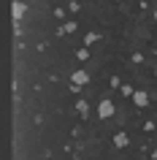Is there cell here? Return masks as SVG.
Returning a JSON list of instances; mask_svg holds the SVG:
<instances>
[{
    "mask_svg": "<svg viewBox=\"0 0 157 160\" xmlns=\"http://www.w3.org/2000/svg\"><path fill=\"white\" fill-rule=\"evenodd\" d=\"M114 103H111V101H100L98 103V117L100 119H111V117H114Z\"/></svg>",
    "mask_w": 157,
    "mask_h": 160,
    "instance_id": "6da1fadb",
    "label": "cell"
},
{
    "mask_svg": "<svg viewBox=\"0 0 157 160\" xmlns=\"http://www.w3.org/2000/svg\"><path fill=\"white\" fill-rule=\"evenodd\" d=\"M71 82H73V90H79V87H84L90 82V76H87V71H76V73L71 76Z\"/></svg>",
    "mask_w": 157,
    "mask_h": 160,
    "instance_id": "7a4b0ae2",
    "label": "cell"
},
{
    "mask_svg": "<svg viewBox=\"0 0 157 160\" xmlns=\"http://www.w3.org/2000/svg\"><path fill=\"white\" fill-rule=\"evenodd\" d=\"M25 3H19V0H14V3H11V14H14V19H17V22H22V17H25Z\"/></svg>",
    "mask_w": 157,
    "mask_h": 160,
    "instance_id": "3957f363",
    "label": "cell"
},
{
    "mask_svg": "<svg viewBox=\"0 0 157 160\" xmlns=\"http://www.w3.org/2000/svg\"><path fill=\"white\" fill-rule=\"evenodd\" d=\"M133 103L138 109H144V106H149V95L146 92H133Z\"/></svg>",
    "mask_w": 157,
    "mask_h": 160,
    "instance_id": "277c9868",
    "label": "cell"
},
{
    "mask_svg": "<svg viewBox=\"0 0 157 160\" xmlns=\"http://www.w3.org/2000/svg\"><path fill=\"white\" fill-rule=\"evenodd\" d=\"M127 144H130L127 133H116V136H114V147H116V149H122V147H127Z\"/></svg>",
    "mask_w": 157,
    "mask_h": 160,
    "instance_id": "5b68a950",
    "label": "cell"
},
{
    "mask_svg": "<svg viewBox=\"0 0 157 160\" xmlns=\"http://www.w3.org/2000/svg\"><path fill=\"white\" fill-rule=\"evenodd\" d=\"M76 111H79L81 117H87V114H90V106H87V101H79V103H76Z\"/></svg>",
    "mask_w": 157,
    "mask_h": 160,
    "instance_id": "8992f818",
    "label": "cell"
},
{
    "mask_svg": "<svg viewBox=\"0 0 157 160\" xmlns=\"http://www.w3.org/2000/svg\"><path fill=\"white\" fill-rule=\"evenodd\" d=\"M95 41H100V35H98V33H87V38H84V43H95Z\"/></svg>",
    "mask_w": 157,
    "mask_h": 160,
    "instance_id": "52a82bcc",
    "label": "cell"
},
{
    "mask_svg": "<svg viewBox=\"0 0 157 160\" xmlns=\"http://www.w3.org/2000/svg\"><path fill=\"white\" fill-rule=\"evenodd\" d=\"M76 30V22H65V27H62V33H73Z\"/></svg>",
    "mask_w": 157,
    "mask_h": 160,
    "instance_id": "ba28073f",
    "label": "cell"
},
{
    "mask_svg": "<svg viewBox=\"0 0 157 160\" xmlns=\"http://www.w3.org/2000/svg\"><path fill=\"white\" fill-rule=\"evenodd\" d=\"M76 57H79V60H90V54H87V49H79V52H76Z\"/></svg>",
    "mask_w": 157,
    "mask_h": 160,
    "instance_id": "9c48e42d",
    "label": "cell"
},
{
    "mask_svg": "<svg viewBox=\"0 0 157 160\" xmlns=\"http://www.w3.org/2000/svg\"><path fill=\"white\" fill-rule=\"evenodd\" d=\"M152 160H157V149H155V152H152Z\"/></svg>",
    "mask_w": 157,
    "mask_h": 160,
    "instance_id": "30bf717a",
    "label": "cell"
},
{
    "mask_svg": "<svg viewBox=\"0 0 157 160\" xmlns=\"http://www.w3.org/2000/svg\"><path fill=\"white\" fill-rule=\"evenodd\" d=\"M155 19H157V11H155Z\"/></svg>",
    "mask_w": 157,
    "mask_h": 160,
    "instance_id": "8fae6325",
    "label": "cell"
}]
</instances>
